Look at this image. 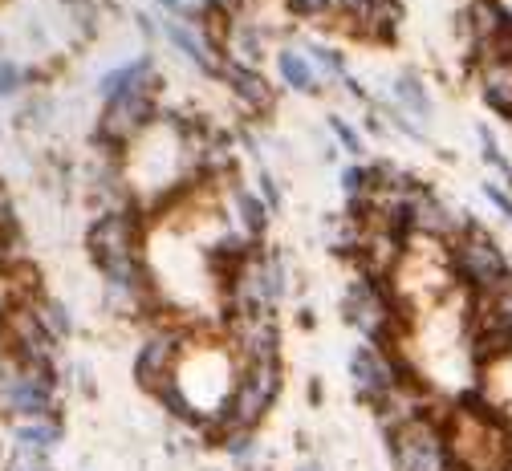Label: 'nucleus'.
Instances as JSON below:
<instances>
[{"label":"nucleus","mask_w":512,"mask_h":471,"mask_svg":"<svg viewBox=\"0 0 512 471\" xmlns=\"http://www.w3.org/2000/svg\"><path fill=\"white\" fill-rule=\"evenodd\" d=\"M240 374V358L228 346L224 333H208V329H191V338L179 354V366L171 374V386L155 398L159 407L183 423V427H196V431H212L220 427L224 411H228V398Z\"/></svg>","instance_id":"f257e3e1"},{"label":"nucleus","mask_w":512,"mask_h":471,"mask_svg":"<svg viewBox=\"0 0 512 471\" xmlns=\"http://www.w3.org/2000/svg\"><path fill=\"white\" fill-rule=\"evenodd\" d=\"M447 455L456 471H504L512 459V427L508 415L484 394H460L439 411Z\"/></svg>","instance_id":"f03ea898"},{"label":"nucleus","mask_w":512,"mask_h":471,"mask_svg":"<svg viewBox=\"0 0 512 471\" xmlns=\"http://www.w3.org/2000/svg\"><path fill=\"white\" fill-rule=\"evenodd\" d=\"M342 321L362 342L391 346V350H407V338L415 329V317L403 309L391 281L358 273V268H354V277H346V289H342Z\"/></svg>","instance_id":"7ed1b4c3"},{"label":"nucleus","mask_w":512,"mask_h":471,"mask_svg":"<svg viewBox=\"0 0 512 471\" xmlns=\"http://www.w3.org/2000/svg\"><path fill=\"white\" fill-rule=\"evenodd\" d=\"M163 114V102H159V82L155 86H139V90H126V94H114L102 102L98 118H94V130H90V147L106 159H118L126 147L159 122Z\"/></svg>","instance_id":"20e7f679"},{"label":"nucleus","mask_w":512,"mask_h":471,"mask_svg":"<svg viewBox=\"0 0 512 471\" xmlns=\"http://www.w3.org/2000/svg\"><path fill=\"white\" fill-rule=\"evenodd\" d=\"M285 394V354L277 358H240V374L228 398V411L220 427H248L261 431V423L273 415V407Z\"/></svg>","instance_id":"39448f33"},{"label":"nucleus","mask_w":512,"mask_h":471,"mask_svg":"<svg viewBox=\"0 0 512 471\" xmlns=\"http://www.w3.org/2000/svg\"><path fill=\"white\" fill-rule=\"evenodd\" d=\"M191 329H196V321L187 317H175V313H163L155 321H147V333L143 342L135 350V362H131V378L143 394L159 398L167 386H171V374L179 366V354L191 338Z\"/></svg>","instance_id":"423d86ee"},{"label":"nucleus","mask_w":512,"mask_h":471,"mask_svg":"<svg viewBox=\"0 0 512 471\" xmlns=\"http://www.w3.org/2000/svg\"><path fill=\"white\" fill-rule=\"evenodd\" d=\"M447 256H452V273H456V285L464 293H488L492 285H500L508 273H512V260L504 252V244L480 228L472 216H464V228L456 232V240L447 244Z\"/></svg>","instance_id":"0eeeda50"},{"label":"nucleus","mask_w":512,"mask_h":471,"mask_svg":"<svg viewBox=\"0 0 512 471\" xmlns=\"http://www.w3.org/2000/svg\"><path fill=\"white\" fill-rule=\"evenodd\" d=\"M443 407H427L415 419L391 427L387 435V459L391 471H456L452 455H447V439H443Z\"/></svg>","instance_id":"6e6552de"},{"label":"nucleus","mask_w":512,"mask_h":471,"mask_svg":"<svg viewBox=\"0 0 512 471\" xmlns=\"http://www.w3.org/2000/svg\"><path fill=\"white\" fill-rule=\"evenodd\" d=\"M346 378H350V390L358 394V402L374 411L382 398H391L403 382L419 378L411 370V362L403 358V350H391V346H370V342H358L346 358ZM427 386V382H423Z\"/></svg>","instance_id":"1a4fd4ad"},{"label":"nucleus","mask_w":512,"mask_h":471,"mask_svg":"<svg viewBox=\"0 0 512 471\" xmlns=\"http://www.w3.org/2000/svg\"><path fill=\"white\" fill-rule=\"evenodd\" d=\"M403 228L407 236H419V240H439V244H452L456 232L464 228V216L447 204V199L427 187V183H415L403 199Z\"/></svg>","instance_id":"9d476101"},{"label":"nucleus","mask_w":512,"mask_h":471,"mask_svg":"<svg viewBox=\"0 0 512 471\" xmlns=\"http://www.w3.org/2000/svg\"><path fill=\"white\" fill-rule=\"evenodd\" d=\"M216 82L232 94V102H236L248 118H269V114L277 110V90H273V82H269L261 70H252V65H236V61L220 57Z\"/></svg>","instance_id":"9b49d317"},{"label":"nucleus","mask_w":512,"mask_h":471,"mask_svg":"<svg viewBox=\"0 0 512 471\" xmlns=\"http://www.w3.org/2000/svg\"><path fill=\"white\" fill-rule=\"evenodd\" d=\"M472 74L480 102L512 126V57H480L472 61Z\"/></svg>","instance_id":"f8f14e48"},{"label":"nucleus","mask_w":512,"mask_h":471,"mask_svg":"<svg viewBox=\"0 0 512 471\" xmlns=\"http://www.w3.org/2000/svg\"><path fill=\"white\" fill-rule=\"evenodd\" d=\"M159 21V33L171 41V49L196 70L200 78H208V82H216V74H220V57L208 49V41L200 37V29L196 25H187V21H171V17H155Z\"/></svg>","instance_id":"ddd939ff"},{"label":"nucleus","mask_w":512,"mask_h":471,"mask_svg":"<svg viewBox=\"0 0 512 471\" xmlns=\"http://www.w3.org/2000/svg\"><path fill=\"white\" fill-rule=\"evenodd\" d=\"M387 102H391L399 114H407L415 126H423V130L435 122V98H431L423 74L411 70V65H403V70L395 74V82H391V98H387Z\"/></svg>","instance_id":"4468645a"},{"label":"nucleus","mask_w":512,"mask_h":471,"mask_svg":"<svg viewBox=\"0 0 512 471\" xmlns=\"http://www.w3.org/2000/svg\"><path fill=\"white\" fill-rule=\"evenodd\" d=\"M155 82H159V61H155V53H139V57H131V61L110 65V70L98 78L94 94L106 102V98H114V94L139 90V86H155Z\"/></svg>","instance_id":"2eb2a0df"},{"label":"nucleus","mask_w":512,"mask_h":471,"mask_svg":"<svg viewBox=\"0 0 512 471\" xmlns=\"http://www.w3.org/2000/svg\"><path fill=\"white\" fill-rule=\"evenodd\" d=\"M9 427V451H29V455H49L66 439V423L61 419H25V423H5Z\"/></svg>","instance_id":"dca6fc26"},{"label":"nucleus","mask_w":512,"mask_h":471,"mask_svg":"<svg viewBox=\"0 0 512 471\" xmlns=\"http://www.w3.org/2000/svg\"><path fill=\"white\" fill-rule=\"evenodd\" d=\"M208 439L228 455L236 471H261V431L248 427H212Z\"/></svg>","instance_id":"f3484780"},{"label":"nucleus","mask_w":512,"mask_h":471,"mask_svg":"<svg viewBox=\"0 0 512 471\" xmlns=\"http://www.w3.org/2000/svg\"><path fill=\"white\" fill-rule=\"evenodd\" d=\"M17 301H29L33 305V313L41 317V325L53 333V338L66 346V342H74V333H78V321H74V313H70V305L61 301V297H53L49 289H29V293H21Z\"/></svg>","instance_id":"a211bd4d"},{"label":"nucleus","mask_w":512,"mask_h":471,"mask_svg":"<svg viewBox=\"0 0 512 471\" xmlns=\"http://www.w3.org/2000/svg\"><path fill=\"white\" fill-rule=\"evenodd\" d=\"M273 65H277V78H281V86H285V90L305 94V98L322 90V82H317L309 57H305L297 45H281V49L273 53Z\"/></svg>","instance_id":"6ab92c4d"},{"label":"nucleus","mask_w":512,"mask_h":471,"mask_svg":"<svg viewBox=\"0 0 512 471\" xmlns=\"http://www.w3.org/2000/svg\"><path fill=\"white\" fill-rule=\"evenodd\" d=\"M305 57H309V65H313V74H317V82H334V86H342L346 90V82L354 78L350 74V61H346V53L342 49H334V45H326V41H301L297 45Z\"/></svg>","instance_id":"aec40b11"},{"label":"nucleus","mask_w":512,"mask_h":471,"mask_svg":"<svg viewBox=\"0 0 512 471\" xmlns=\"http://www.w3.org/2000/svg\"><path fill=\"white\" fill-rule=\"evenodd\" d=\"M21 98H25V102L17 106L13 122H17L21 130H29V134L45 130V126L53 122V114H57V102H53V94H49V90H25Z\"/></svg>","instance_id":"412c9836"},{"label":"nucleus","mask_w":512,"mask_h":471,"mask_svg":"<svg viewBox=\"0 0 512 471\" xmlns=\"http://www.w3.org/2000/svg\"><path fill=\"white\" fill-rule=\"evenodd\" d=\"M326 126H330V134H334V147L350 159V163H366V155H370V147H366V134L350 122V118H342V114H330L326 118Z\"/></svg>","instance_id":"4be33fe9"},{"label":"nucleus","mask_w":512,"mask_h":471,"mask_svg":"<svg viewBox=\"0 0 512 471\" xmlns=\"http://www.w3.org/2000/svg\"><path fill=\"white\" fill-rule=\"evenodd\" d=\"M281 5L297 21H338L342 25V13H346V0H281Z\"/></svg>","instance_id":"5701e85b"},{"label":"nucleus","mask_w":512,"mask_h":471,"mask_svg":"<svg viewBox=\"0 0 512 471\" xmlns=\"http://www.w3.org/2000/svg\"><path fill=\"white\" fill-rule=\"evenodd\" d=\"M476 143H480V159H484L504 183H512V159L504 155V147H500V139H496V130H492L488 122H476Z\"/></svg>","instance_id":"b1692460"},{"label":"nucleus","mask_w":512,"mask_h":471,"mask_svg":"<svg viewBox=\"0 0 512 471\" xmlns=\"http://www.w3.org/2000/svg\"><path fill=\"white\" fill-rule=\"evenodd\" d=\"M29 90V74L17 57H5L0 53V102H17L21 94Z\"/></svg>","instance_id":"393cba45"},{"label":"nucleus","mask_w":512,"mask_h":471,"mask_svg":"<svg viewBox=\"0 0 512 471\" xmlns=\"http://www.w3.org/2000/svg\"><path fill=\"white\" fill-rule=\"evenodd\" d=\"M256 195H261L265 199V208L277 216L281 208H285V195H281V183H277V175L269 171V163H261V167H256V187H252Z\"/></svg>","instance_id":"a878e982"},{"label":"nucleus","mask_w":512,"mask_h":471,"mask_svg":"<svg viewBox=\"0 0 512 471\" xmlns=\"http://www.w3.org/2000/svg\"><path fill=\"white\" fill-rule=\"evenodd\" d=\"M0 471H57L49 455H29V451H9Z\"/></svg>","instance_id":"bb28decb"},{"label":"nucleus","mask_w":512,"mask_h":471,"mask_svg":"<svg viewBox=\"0 0 512 471\" xmlns=\"http://www.w3.org/2000/svg\"><path fill=\"white\" fill-rule=\"evenodd\" d=\"M480 191H484L488 204H492V208L512 224V191H508L504 183H492V179H488V183H480Z\"/></svg>","instance_id":"cd10ccee"},{"label":"nucleus","mask_w":512,"mask_h":471,"mask_svg":"<svg viewBox=\"0 0 512 471\" xmlns=\"http://www.w3.org/2000/svg\"><path fill=\"white\" fill-rule=\"evenodd\" d=\"M74 374H78V390H82V394H98V386H94V370H86V366L78 362Z\"/></svg>","instance_id":"c85d7f7f"},{"label":"nucleus","mask_w":512,"mask_h":471,"mask_svg":"<svg viewBox=\"0 0 512 471\" xmlns=\"http://www.w3.org/2000/svg\"><path fill=\"white\" fill-rule=\"evenodd\" d=\"M293 471H326V467H322V459H305V463H297Z\"/></svg>","instance_id":"c756f323"},{"label":"nucleus","mask_w":512,"mask_h":471,"mask_svg":"<svg viewBox=\"0 0 512 471\" xmlns=\"http://www.w3.org/2000/svg\"><path fill=\"white\" fill-rule=\"evenodd\" d=\"M504 471H512V459H508V467H504Z\"/></svg>","instance_id":"7c9ffc66"},{"label":"nucleus","mask_w":512,"mask_h":471,"mask_svg":"<svg viewBox=\"0 0 512 471\" xmlns=\"http://www.w3.org/2000/svg\"><path fill=\"white\" fill-rule=\"evenodd\" d=\"M0 134H5V126H0Z\"/></svg>","instance_id":"2f4dec72"}]
</instances>
